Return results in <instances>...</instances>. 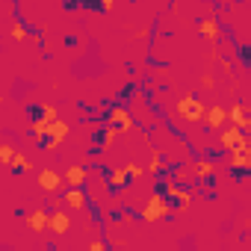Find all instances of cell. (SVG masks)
Listing matches in <instances>:
<instances>
[{
    "label": "cell",
    "mask_w": 251,
    "mask_h": 251,
    "mask_svg": "<svg viewBox=\"0 0 251 251\" xmlns=\"http://www.w3.org/2000/svg\"><path fill=\"white\" fill-rule=\"evenodd\" d=\"M192 175H195L198 180H207V183H210V180L216 177V166H213L207 157H198V160L192 163Z\"/></svg>",
    "instance_id": "11"
},
{
    "label": "cell",
    "mask_w": 251,
    "mask_h": 251,
    "mask_svg": "<svg viewBox=\"0 0 251 251\" xmlns=\"http://www.w3.org/2000/svg\"><path fill=\"white\" fill-rule=\"evenodd\" d=\"M198 33H201L204 39L216 42V39H219V24H216L213 18H201V21H198Z\"/></svg>",
    "instance_id": "16"
},
{
    "label": "cell",
    "mask_w": 251,
    "mask_h": 251,
    "mask_svg": "<svg viewBox=\"0 0 251 251\" xmlns=\"http://www.w3.org/2000/svg\"><path fill=\"white\" fill-rule=\"evenodd\" d=\"M62 183H65V175H59V172H53V169L39 172V189H45V192H59Z\"/></svg>",
    "instance_id": "6"
},
{
    "label": "cell",
    "mask_w": 251,
    "mask_h": 251,
    "mask_svg": "<svg viewBox=\"0 0 251 251\" xmlns=\"http://www.w3.org/2000/svg\"><path fill=\"white\" fill-rule=\"evenodd\" d=\"M201 83H204L207 89H213V86H216V80H213V74H207V71L201 74Z\"/></svg>",
    "instance_id": "27"
},
{
    "label": "cell",
    "mask_w": 251,
    "mask_h": 251,
    "mask_svg": "<svg viewBox=\"0 0 251 251\" xmlns=\"http://www.w3.org/2000/svg\"><path fill=\"white\" fill-rule=\"evenodd\" d=\"M15 148L9 145V142H3V145H0V163H3V166H12V160H15Z\"/></svg>",
    "instance_id": "20"
},
{
    "label": "cell",
    "mask_w": 251,
    "mask_h": 251,
    "mask_svg": "<svg viewBox=\"0 0 251 251\" xmlns=\"http://www.w3.org/2000/svg\"><path fill=\"white\" fill-rule=\"evenodd\" d=\"M227 118L236 124V127H242L245 133H251V115H248V106H245V103H233V106L227 109Z\"/></svg>",
    "instance_id": "9"
},
{
    "label": "cell",
    "mask_w": 251,
    "mask_h": 251,
    "mask_svg": "<svg viewBox=\"0 0 251 251\" xmlns=\"http://www.w3.org/2000/svg\"><path fill=\"white\" fill-rule=\"evenodd\" d=\"M245 136H251V133H245L242 127H236V124H233V127H222V133H219V145H222L225 151H230V148H236Z\"/></svg>",
    "instance_id": "5"
},
{
    "label": "cell",
    "mask_w": 251,
    "mask_h": 251,
    "mask_svg": "<svg viewBox=\"0 0 251 251\" xmlns=\"http://www.w3.org/2000/svg\"><path fill=\"white\" fill-rule=\"evenodd\" d=\"M172 210H175V204H172L163 192H154V195L148 198V204L142 207V222H145V225H157V222H163L166 216H172Z\"/></svg>",
    "instance_id": "2"
},
{
    "label": "cell",
    "mask_w": 251,
    "mask_h": 251,
    "mask_svg": "<svg viewBox=\"0 0 251 251\" xmlns=\"http://www.w3.org/2000/svg\"><path fill=\"white\" fill-rule=\"evenodd\" d=\"M39 115H42L45 121H56V118H59L56 106H50V103H48V106H39Z\"/></svg>",
    "instance_id": "21"
},
{
    "label": "cell",
    "mask_w": 251,
    "mask_h": 251,
    "mask_svg": "<svg viewBox=\"0 0 251 251\" xmlns=\"http://www.w3.org/2000/svg\"><path fill=\"white\" fill-rule=\"evenodd\" d=\"M24 222H27V227H30V230L42 233V230H48V227H50V213H48L45 207H36V210H30V213H27V219H24Z\"/></svg>",
    "instance_id": "7"
},
{
    "label": "cell",
    "mask_w": 251,
    "mask_h": 251,
    "mask_svg": "<svg viewBox=\"0 0 251 251\" xmlns=\"http://www.w3.org/2000/svg\"><path fill=\"white\" fill-rule=\"evenodd\" d=\"M106 180H109V189H124V186L130 183V169H127V166H118V169L109 172Z\"/></svg>",
    "instance_id": "12"
},
{
    "label": "cell",
    "mask_w": 251,
    "mask_h": 251,
    "mask_svg": "<svg viewBox=\"0 0 251 251\" xmlns=\"http://www.w3.org/2000/svg\"><path fill=\"white\" fill-rule=\"evenodd\" d=\"M62 6L65 9H77V6H83V0H62Z\"/></svg>",
    "instance_id": "28"
},
{
    "label": "cell",
    "mask_w": 251,
    "mask_h": 251,
    "mask_svg": "<svg viewBox=\"0 0 251 251\" xmlns=\"http://www.w3.org/2000/svg\"><path fill=\"white\" fill-rule=\"evenodd\" d=\"M48 124H50V121H45L42 115H39V118L30 124V136H33L39 145H42V142H45V136H48Z\"/></svg>",
    "instance_id": "17"
},
{
    "label": "cell",
    "mask_w": 251,
    "mask_h": 251,
    "mask_svg": "<svg viewBox=\"0 0 251 251\" xmlns=\"http://www.w3.org/2000/svg\"><path fill=\"white\" fill-rule=\"evenodd\" d=\"M118 133H121V130H118V127H112V124H109L106 130H100V148H109V145L115 142V136H118Z\"/></svg>",
    "instance_id": "19"
},
{
    "label": "cell",
    "mask_w": 251,
    "mask_h": 251,
    "mask_svg": "<svg viewBox=\"0 0 251 251\" xmlns=\"http://www.w3.org/2000/svg\"><path fill=\"white\" fill-rule=\"evenodd\" d=\"M68 227H71L68 213H65V210H53V213H50V230H53L56 236H62V233H68Z\"/></svg>",
    "instance_id": "14"
},
{
    "label": "cell",
    "mask_w": 251,
    "mask_h": 251,
    "mask_svg": "<svg viewBox=\"0 0 251 251\" xmlns=\"http://www.w3.org/2000/svg\"><path fill=\"white\" fill-rule=\"evenodd\" d=\"M106 118H109L112 127H118L121 133H130V130H133V118H130V112H127V109H121V106H112Z\"/></svg>",
    "instance_id": "8"
},
{
    "label": "cell",
    "mask_w": 251,
    "mask_h": 251,
    "mask_svg": "<svg viewBox=\"0 0 251 251\" xmlns=\"http://www.w3.org/2000/svg\"><path fill=\"white\" fill-rule=\"evenodd\" d=\"M15 175H24V172H30L33 169V163L30 160H24V154H15V160H12V166H9Z\"/></svg>",
    "instance_id": "18"
},
{
    "label": "cell",
    "mask_w": 251,
    "mask_h": 251,
    "mask_svg": "<svg viewBox=\"0 0 251 251\" xmlns=\"http://www.w3.org/2000/svg\"><path fill=\"white\" fill-rule=\"evenodd\" d=\"M112 3H115V0H100V6H103V12H109V9H112Z\"/></svg>",
    "instance_id": "29"
},
{
    "label": "cell",
    "mask_w": 251,
    "mask_h": 251,
    "mask_svg": "<svg viewBox=\"0 0 251 251\" xmlns=\"http://www.w3.org/2000/svg\"><path fill=\"white\" fill-rule=\"evenodd\" d=\"M68 130H71V127H68L65 121H59V118H56V121H50V124H48V136H45L42 148H48V151H56V148H59V145L65 142Z\"/></svg>",
    "instance_id": "4"
},
{
    "label": "cell",
    "mask_w": 251,
    "mask_h": 251,
    "mask_svg": "<svg viewBox=\"0 0 251 251\" xmlns=\"http://www.w3.org/2000/svg\"><path fill=\"white\" fill-rule=\"evenodd\" d=\"M189 175H192V172H189L186 166H180V169H175V172H172V180H175V183H186V177H189Z\"/></svg>",
    "instance_id": "22"
},
{
    "label": "cell",
    "mask_w": 251,
    "mask_h": 251,
    "mask_svg": "<svg viewBox=\"0 0 251 251\" xmlns=\"http://www.w3.org/2000/svg\"><path fill=\"white\" fill-rule=\"evenodd\" d=\"M148 169H151V172H163V154H160V151H154V154H151Z\"/></svg>",
    "instance_id": "23"
},
{
    "label": "cell",
    "mask_w": 251,
    "mask_h": 251,
    "mask_svg": "<svg viewBox=\"0 0 251 251\" xmlns=\"http://www.w3.org/2000/svg\"><path fill=\"white\" fill-rule=\"evenodd\" d=\"M86 177H89V172H86L83 166H68V169H65V183H68V186H83Z\"/></svg>",
    "instance_id": "15"
},
{
    "label": "cell",
    "mask_w": 251,
    "mask_h": 251,
    "mask_svg": "<svg viewBox=\"0 0 251 251\" xmlns=\"http://www.w3.org/2000/svg\"><path fill=\"white\" fill-rule=\"evenodd\" d=\"M227 121H230V118H227V109H225V106H207V118H204V124H207L210 130H222Z\"/></svg>",
    "instance_id": "10"
},
{
    "label": "cell",
    "mask_w": 251,
    "mask_h": 251,
    "mask_svg": "<svg viewBox=\"0 0 251 251\" xmlns=\"http://www.w3.org/2000/svg\"><path fill=\"white\" fill-rule=\"evenodd\" d=\"M127 169H130V177H142V166L139 163H127Z\"/></svg>",
    "instance_id": "26"
},
{
    "label": "cell",
    "mask_w": 251,
    "mask_h": 251,
    "mask_svg": "<svg viewBox=\"0 0 251 251\" xmlns=\"http://www.w3.org/2000/svg\"><path fill=\"white\" fill-rule=\"evenodd\" d=\"M83 6H86V9H95V12H103L100 0H83Z\"/></svg>",
    "instance_id": "25"
},
{
    "label": "cell",
    "mask_w": 251,
    "mask_h": 251,
    "mask_svg": "<svg viewBox=\"0 0 251 251\" xmlns=\"http://www.w3.org/2000/svg\"><path fill=\"white\" fill-rule=\"evenodd\" d=\"M86 192L80 189V186H68V192H65V198H62V204H68L71 210H83L86 207Z\"/></svg>",
    "instance_id": "13"
},
{
    "label": "cell",
    "mask_w": 251,
    "mask_h": 251,
    "mask_svg": "<svg viewBox=\"0 0 251 251\" xmlns=\"http://www.w3.org/2000/svg\"><path fill=\"white\" fill-rule=\"evenodd\" d=\"M12 39H15V42H24V39H27V30H24L21 24H12Z\"/></svg>",
    "instance_id": "24"
},
{
    "label": "cell",
    "mask_w": 251,
    "mask_h": 251,
    "mask_svg": "<svg viewBox=\"0 0 251 251\" xmlns=\"http://www.w3.org/2000/svg\"><path fill=\"white\" fill-rule=\"evenodd\" d=\"M227 166L236 177H245L251 175V136H245L236 148L227 151Z\"/></svg>",
    "instance_id": "1"
},
{
    "label": "cell",
    "mask_w": 251,
    "mask_h": 251,
    "mask_svg": "<svg viewBox=\"0 0 251 251\" xmlns=\"http://www.w3.org/2000/svg\"><path fill=\"white\" fill-rule=\"evenodd\" d=\"M177 112H180V118H186V121H192V124H198V121L207 118V106H204L195 95H183V98L177 100Z\"/></svg>",
    "instance_id": "3"
}]
</instances>
